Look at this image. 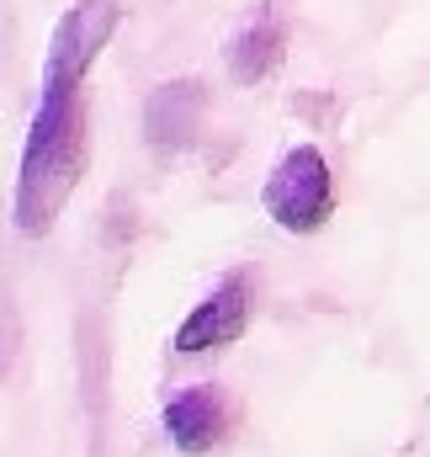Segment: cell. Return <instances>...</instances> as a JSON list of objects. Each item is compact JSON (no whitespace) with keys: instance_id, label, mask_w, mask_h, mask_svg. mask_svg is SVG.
Masks as SVG:
<instances>
[{"instance_id":"obj_1","label":"cell","mask_w":430,"mask_h":457,"mask_svg":"<svg viewBox=\"0 0 430 457\" xmlns=\"http://www.w3.org/2000/svg\"><path fill=\"white\" fill-rule=\"evenodd\" d=\"M86 170V102L75 96H43L37 91V112L21 144V165H16V228L27 239L48 234L54 219L64 213L75 181Z\"/></svg>"},{"instance_id":"obj_2","label":"cell","mask_w":430,"mask_h":457,"mask_svg":"<svg viewBox=\"0 0 430 457\" xmlns=\"http://www.w3.org/2000/svg\"><path fill=\"white\" fill-rule=\"evenodd\" d=\"M117 21H122V5H117V0H75V5L59 16L54 37H48L43 86H37V91H43V96H75V91L86 86V70L96 64V54L112 43Z\"/></svg>"},{"instance_id":"obj_3","label":"cell","mask_w":430,"mask_h":457,"mask_svg":"<svg viewBox=\"0 0 430 457\" xmlns=\"http://www.w3.org/2000/svg\"><path fill=\"white\" fill-rule=\"evenodd\" d=\"M271 224H282L287 234H314L329 224L335 213V176L324 165V154L314 144H298L277 160V170L266 176V192H260Z\"/></svg>"},{"instance_id":"obj_4","label":"cell","mask_w":430,"mask_h":457,"mask_svg":"<svg viewBox=\"0 0 430 457\" xmlns=\"http://www.w3.org/2000/svg\"><path fill=\"white\" fill-rule=\"evenodd\" d=\"M250 325V282L244 277H228L223 287H213L176 330V351L181 356H197V351H218V345L239 341Z\"/></svg>"},{"instance_id":"obj_5","label":"cell","mask_w":430,"mask_h":457,"mask_svg":"<svg viewBox=\"0 0 430 457\" xmlns=\"http://www.w3.org/2000/svg\"><path fill=\"white\" fill-rule=\"evenodd\" d=\"M223 431H228V404H223L218 388L197 383V388H181V394L165 399V436L176 442V453L186 457L213 453L223 442Z\"/></svg>"},{"instance_id":"obj_6","label":"cell","mask_w":430,"mask_h":457,"mask_svg":"<svg viewBox=\"0 0 430 457\" xmlns=\"http://www.w3.org/2000/svg\"><path fill=\"white\" fill-rule=\"evenodd\" d=\"M277 54H282L277 27L255 21L250 32H239V37H234V48H228V75H234L239 86H255L260 75H271V70H277Z\"/></svg>"}]
</instances>
